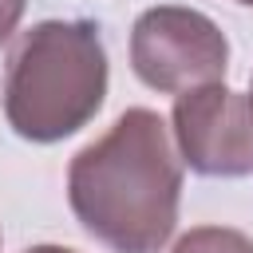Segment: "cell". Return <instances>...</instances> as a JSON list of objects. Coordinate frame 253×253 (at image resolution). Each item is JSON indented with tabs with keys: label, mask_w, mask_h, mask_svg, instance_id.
Returning <instances> with one entry per match:
<instances>
[{
	"label": "cell",
	"mask_w": 253,
	"mask_h": 253,
	"mask_svg": "<svg viewBox=\"0 0 253 253\" xmlns=\"http://www.w3.org/2000/svg\"><path fill=\"white\" fill-rule=\"evenodd\" d=\"M24 253H75V249H63V245H32Z\"/></svg>",
	"instance_id": "52a82bcc"
},
{
	"label": "cell",
	"mask_w": 253,
	"mask_h": 253,
	"mask_svg": "<svg viewBox=\"0 0 253 253\" xmlns=\"http://www.w3.org/2000/svg\"><path fill=\"white\" fill-rule=\"evenodd\" d=\"M249 103H253V91H249Z\"/></svg>",
	"instance_id": "9c48e42d"
},
{
	"label": "cell",
	"mask_w": 253,
	"mask_h": 253,
	"mask_svg": "<svg viewBox=\"0 0 253 253\" xmlns=\"http://www.w3.org/2000/svg\"><path fill=\"white\" fill-rule=\"evenodd\" d=\"M24 4L28 0H0V43H8V36L16 32V24L24 16Z\"/></svg>",
	"instance_id": "8992f818"
},
{
	"label": "cell",
	"mask_w": 253,
	"mask_h": 253,
	"mask_svg": "<svg viewBox=\"0 0 253 253\" xmlns=\"http://www.w3.org/2000/svg\"><path fill=\"white\" fill-rule=\"evenodd\" d=\"M170 130L182 162L202 178L253 174V103L225 83H202L174 99Z\"/></svg>",
	"instance_id": "277c9868"
},
{
	"label": "cell",
	"mask_w": 253,
	"mask_h": 253,
	"mask_svg": "<svg viewBox=\"0 0 253 253\" xmlns=\"http://www.w3.org/2000/svg\"><path fill=\"white\" fill-rule=\"evenodd\" d=\"M237 4H249V8H253V0H237Z\"/></svg>",
	"instance_id": "ba28073f"
},
{
	"label": "cell",
	"mask_w": 253,
	"mask_h": 253,
	"mask_svg": "<svg viewBox=\"0 0 253 253\" xmlns=\"http://www.w3.org/2000/svg\"><path fill=\"white\" fill-rule=\"evenodd\" d=\"M67 202L79 225L115 253H158L182 202V154L150 107L123 111L67 166Z\"/></svg>",
	"instance_id": "6da1fadb"
},
{
	"label": "cell",
	"mask_w": 253,
	"mask_h": 253,
	"mask_svg": "<svg viewBox=\"0 0 253 253\" xmlns=\"http://www.w3.org/2000/svg\"><path fill=\"white\" fill-rule=\"evenodd\" d=\"M170 253H253V237L229 225H198L182 233Z\"/></svg>",
	"instance_id": "5b68a950"
},
{
	"label": "cell",
	"mask_w": 253,
	"mask_h": 253,
	"mask_svg": "<svg viewBox=\"0 0 253 253\" xmlns=\"http://www.w3.org/2000/svg\"><path fill=\"white\" fill-rule=\"evenodd\" d=\"M107 99V47L95 20H40L8 51L4 119L28 142H63Z\"/></svg>",
	"instance_id": "7a4b0ae2"
},
{
	"label": "cell",
	"mask_w": 253,
	"mask_h": 253,
	"mask_svg": "<svg viewBox=\"0 0 253 253\" xmlns=\"http://www.w3.org/2000/svg\"><path fill=\"white\" fill-rule=\"evenodd\" d=\"M130 67L162 95H182L202 83H221L229 71L225 32L198 8L158 4L130 28Z\"/></svg>",
	"instance_id": "3957f363"
}]
</instances>
